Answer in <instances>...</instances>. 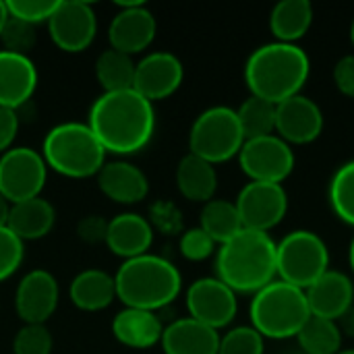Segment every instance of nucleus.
<instances>
[{
	"label": "nucleus",
	"instance_id": "1",
	"mask_svg": "<svg viewBox=\"0 0 354 354\" xmlns=\"http://www.w3.org/2000/svg\"><path fill=\"white\" fill-rule=\"evenodd\" d=\"M87 124L106 153L131 156L151 141L156 110L135 89L102 93L89 108Z\"/></svg>",
	"mask_w": 354,
	"mask_h": 354
},
{
	"label": "nucleus",
	"instance_id": "2",
	"mask_svg": "<svg viewBox=\"0 0 354 354\" xmlns=\"http://www.w3.org/2000/svg\"><path fill=\"white\" fill-rule=\"evenodd\" d=\"M309 75L311 60L299 44H263L251 52L245 64V83L251 95L276 106L299 95Z\"/></svg>",
	"mask_w": 354,
	"mask_h": 354
},
{
	"label": "nucleus",
	"instance_id": "3",
	"mask_svg": "<svg viewBox=\"0 0 354 354\" xmlns=\"http://www.w3.org/2000/svg\"><path fill=\"white\" fill-rule=\"evenodd\" d=\"M216 278L236 295H255L276 280V241L243 228L216 251Z\"/></svg>",
	"mask_w": 354,
	"mask_h": 354
},
{
	"label": "nucleus",
	"instance_id": "4",
	"mask_svg": "<svg viewBox=\"0 0 354 354\" xmlns=\"http://www.w3.org/2000/svg\"><path fill=\"white\" fill-rule=\"evenodd\" d=\"M116 299L129 309L160 311L174 303L183 290L178 268L160 255H139L122 261L114 276Z\"/></svg>",
	"mask_w": 354,
	"mask_h": 354
},
{
	"label": "nucleus",
	"instance_id": "5",
	"mask_svg": "<svg viewBox=\"0 0 354 354\" xmlns=\"http://www.w3.org/2000/svg\"><path fill=\"white\" fill-rule=\"evenodd\" d=\"M39 153L50 170L66 178L97 176L106 164V149L87 122L52 127L44 137Z\"/></svg>",
	"mask_w": 354,
	"mask_h": 354
},
{
	"label": "nucleus",
	"instance_id": "6",
	"mask_svg": "<svg viewBox=\"0 0 354 354\" xmlns=\"http://www.w3.org/2000/svg\"><path fill=\"white\" fill-rule=\"evenodd\" d=\"M249 317L251 328H255L263 338L288 340L299 336L311 317V309L305 290L282 280H274L253 295Z\"/></svg>",
	"mask_w": 354,
	"mask_h": 354
},
{
	"label": "nucleus",
	"instance_id": "7",
	"mask_svg": "<svg viewBox=\"0 0 354 354\" xmlns=\"http://www.w3.org/2000/svg\"><path fill=\"white\" fill-rule=\"evenodd\" d=\"M330 270V249L313 230H292L276 243V280L307 290Z\"/></svg>",
	"mask_w": 354,
	"mask_h": 354
},
{
	"label": "nucleus",
	"instance_id": "8",
	"mask_svg": "<svg viewBox=\"0 0 354 354\" xmlns=\"http://www.w3.org/2000/svg\"><path fill=\"white\" fill-rule=\"evenodd\" d=\"M245 141L236 110L228 106H212L191 124L189 153L216 166L236 158Z\"/></svg>",
	"mask_w": 354,
	"mask_h": 354
},
{
	"label": "nucleus",
	"instance_id": "9",
	"mask_svg": "<svg viewBox=\"0 0 354 354\" xmlns=\"http://www.w3.org/2000/svg\"><path fill=\"white\" fill-rule=\"evenodd\" d=\"M48 166L39 151L31 147H12L0 156V195L10 203L41 197Z\"/></svg>",
	"mask_w": 354,
	"mask_h": 354
},
{
	"label": "nucleus",
	"instance_id": "10",
	"mask_svg": "<svg viewBox=\"0 0 354 354\" xmlns=\"http://www.w3.org/2000/svg\"><path fill=\"white\" fill-rule=\"evenodd\" d=\"M236 158L241 170L251 183L282 185L292 174L297 164L292 147L278 135L247 139Z\"/></svg>",
	"mask_w": 354,
	"mask_h": 354
},
{
	"label": "nucleus",
	"instance_id": "11",
	"mask_svg": "<svg viewBox=\"0 0 354 354\" xmlns=\"http://www.w3.org/2000/svg\"><path fill=\"white\" fill-rule=\"evenodd\" d=\"M234 205L239 209L243 228L270 234V230H274L288 212V193L284 185L249 180L239 191Z\"/></svg>",
	"mask_w": 354,
	"mask_h": 354
},
{
	"label": "nucleus",
	"instance_id": "12",
	"mask_svg": "<svg viewBox=\"0 0 354 354\" xmlns=\"http://www.w3.org/2000/svg\"><path fill=\"white\" fill-rule=\"evenodd\" d=\"M189 317L220 332L228 328L239 313L236 292L230 290L224 282L214 278L195 280L185 295Z\"/></svg>",
	"mask_w": 354,
	"mask_h": 354
},
{
	"label": "nucleus",
	"instance_id": "13",
	"mask_svg": "<svg viewBox=\"0 0 354 354\" xmlns=\"http://www.w3.org/2000/svg\"><path fill=\"white\" fill-rule=\"evenodd\" d=\"M48 31L56 48L68 54H79L95 39V10L83 0H58V6L48 21Z\"/></svg>",
	"mask_w": 354,
	"mask_h": 354
},
{
	"label": "nucleus",
	"instance_id": "14",
	"mask_svg": "<svg viewBox=\"0 0 354 354\" xmlns=\"http://www.w3.org/2000/svg\"><path fill=\"white\" fill-rule=\"evenodd\" d=\"M118 6L120 10L112 17L108 25L110 48L129 56L141 54L153 44L158 33V21L141 0L118 2Z\"/></svg>",
	"mask_w": 354,
	"mask_h": 354
},
{
	"label": "nucleus",
	"instance_id": "15",
	"mask_svg": "<svg viewBox=\"0 0 354 354\" xmlns=\"http://www.w3.org/2000/svg\"><path fill=\"white\" fill-rule=\"evenodd\" d=\"M324 110L303 93L276 106V135L292 145H309L324 133Z\"/></svg>",
	"mask_w": 354,
	"mask_h": 354
},
{
	"label": "nucleus",
	"instance_id": "16",
	"mask_svg": "<svg viewBox=\"0 0 354 354\" xmlns=\"http://www.w3.org/2000/svg\"><path fill=\"white\" fill-rule=\"evenodd\" d=\"M185 79V66L172 52H149L137 62L133 89L147 102H160L178 91Z\"/></svg>",
	"mask_w": 354,
	"mask_h": 354
},
{
	"label": "nucleus",
	"instance_id": "17",
	"mask_svg": "<svg viewBox=\"0 0 354 354\" xmlns=\"http://www.w3.org/2000/svg\"><path fill=\"white\" fill-rule=\"evenodd\" d=\"M60 301V286L48 270H31L15 290V311L23 324H44L54 315Z\"/></svg>",
	"mask_w": 354,
	"mask_h": 354
},
{
	"label": "nucleus",
	"instance_id": "18",
	"mask_svg": "<svg viewBox=\"0 0 354 354\" xmlns=\"http://www.w3.org/2000/svg\"><path fill=\"white\" fill-rule=\"evenodd\" d=\"M37 89L35 62L25 54L0 50V108L19 110Z\"/></svg>",
	"mask_w": 354,
	"mask_h": 354
},
{
	"label": "nucleus",
	"instance_id": "19",
	"mask_svg": "<svg viewBox=\"0 0 354 354\" xmlns=\"http://www.w3.org/2000/svg\"><path fill=\"white\" fill-rule=\"evenodd\" d=\"M305 295L311 315L315 317L338 322L351 307H354L353 280L338 270H328L305 290Z\"/></svg>",
	"mask_w": 354,
	"mask_h": 354
},
{
	"label": "nucleus",
	"instance_id": "20",
	"mask_svg": "<svg viewBox=\"0 0 354 354\" xmlns=\"http://www.w3.org/2000/svg\"><path fill=\"white\" fill-rule=\"evenodd\" d=\"M95 178L100 191L110 201L120 205L141 203L149 193V178L145 176V172L124 160L106 162Z\"/></svg>",
	"mask_w": 354,
	"mask_h": 354
},
{
	"label": "nucleus",
	"instance_id": "21",
	"mask_svg": "<svg viewBox=\"0 0 354 354\" xmlns=\"http://www.w3.org/2000/svg\"><path fill=\"white\" fill-rule=\"evenodd\" d=\"M151 243H153V226L145 216L124 212L108 220L106 247L116 257H122L127 261L145 255L149 253Z\"/></svg>",
	"mask_w": 354,
	"mask_h": 354
},
{
	"label": "nucleus",
	"instance_id": "22",
	"mask_svg": "<svg viewBox=\"0 0 354 354\" xmlns=\"http://www.w3.org/2000/svg\"><path fill=\"white\" fill-rule=\"evenodd\" d=\"M160 346L164 354H218L220 332L183 317L164 328Z\"/></svg>",
	"mask_w": 354,
	"mask_h": 354
},
{
	"label": "nucleus",
	"instance_id": "23",
	"mask_svg": "<svg viewBox=\"0 0 354 354\" xmlns=\"http://www.w3.org/2000/svg\"><path fill=\"white\" fill-rule=\"evenodd\" d=\"M162 334H164V326L153 311L124 307L112 319V336L116 338V342H120L127 348L147 351L160 344Z\"/></svg>",
	"mask_w": 354,
	"mask_h": 354
},
{
	"label": "nucleus",
	"instance_id": "24",
	"mask_svg": "<svg viewBox=\"0 0 354 354\" xmlns=\"http://www.w3.org/2000/svg\"><path fill=\"white\" fill-rule=\"evenodd\" d=\"M54 224H56L54 205L44 197H33L10 205L6 228L25 243V241H39L48 236Z\"/></svg>",
	"mask_w": 354,
	"mask_h": 354
},
{
	"label": "nucleus",
	"instance_id": "25",
	"mask_svg": "<svg viewBox=\"0 0 354 354\" xmlns=\"http://www.w3.org/2000/svg\"><path fill=\"white\" fill-rule=\"evenodd\" d=\"M68 299L79 311H104L116 299L114 276L104 270H83L73 278L68 286Z\"/></svg>",
	"mask_w": 354,
	"mask_h": 354
},
{
	"label": "nucleus",
	"instance_id": "26",
	"mask_svg": "<svg viewBox=\"0 0 354 354\" xmlns=\"http://www.w3.org/2000/svg\"><path fill=\"white\" fill-rule=\"evenodd\" d=\"M174 180H176L178 193L193 203H207L214 199L218 191L216 166L193 153H187L178 162Z\"/></svg>",
	"mask_w": 354,
	"mask_h": 354
},
{
	"label": "nucleus",
	"instance_id": "27",
	"mask_svg": "<svg viewBox=\"0 0 354 354\" xmlns=\"http://www.w3.org/2000/svg\"><path fill=\"white\" fill-rule=\"evenodd\" d=\"M313 4L309 0H282L270 12V31L276 41L297 44L313 25Z\"/></svg>",
	"mask_w": 354,
	"mask_h": 354
},
{
	"label": "nucleus",
	"instance_id": "28",
	"mask_svg": "<svg viewBox=\"0 0 354 354\" xmlns=\"http://www.w3.org/2000/svg\"><path fill=\"white\" fill-rule=\"evenodd\" d=\"M199 228L216 245H224L232 236H236L243 230V222H241L234 201L212 199V201L203 203L201 216H199Z\"/></svg>",
	"mask_w": 354,
	"mask_h": 354
},
{
	"label": "nucleus",
	"instance_id": "29",
	"mask_svg": "<svg viewBox=\"0 0 354 354\" xmlns=\"http://www.w3.org/2000/svg\"><path fill=\"white\" fill-rule=\"evenodd\" d=\"M135 71L137 62L133 60V56L112 48L104 50L95 60V79L102 85L104 93L133 89Z\"/></svg>",
	"mask_w": 354,
	"mask_h": 354
},
{
	"label": "nucleus",
	"instance_id": "30",
	"mask_svg": "<svg viewBox=\"0 0 354 354\" xmlns=\"http://www.w3.org/2000/svg\"><path fill=\"white\" fill-rule=\"evenodd\" d=\"M297 342L305 354H338L342 351L344 336L336 322L311 315L299 332Z\"/></svg>",
	"mask_w": 354,
	"mask_h": 354
},
{
	"label": "nucleus",
	"instance_id": "31",
	"mask_svg": "<svg viewBox=\"0 0 354 354\" xmlns=\"http://www.w3.org/2000/svg\"><path fill=\"white\" fill-rule=\"evenodd\" d=\"M236 116L245 133V139L276 135V104L268 100L249 95L236 108Z\"/></svg>",
	"mask_w": 354,
	"mask_h": 354
},
{
	"label": "nucleus",
	"instance_id": "32",
	"mask_svg": "<svg viewBox=\"0 0 354 354\" xmlns=\"http://www.w3.org/2000/svg\"><path fill=\"white\" fill-rule=\"evenodd\" d=\"M330 205L338 220L354 226V160L342 164L330 180Z\"/></svg>",
	"mask_w": 354,
	"mask_h": 354
},
{
	"label": "nucleus",
	"instance_id": "33",
	"mask_svg": "<svg viewBox=\"0 0 354 354\" xmlns=\"http://www.w3.org/2000/svg\"><path fill=\"white\" fill-rule=\"evenodd\" d=\"M266 338L251 326H239L220 336L218 354H263Z\"/></svg>",
	"mask_w": 354,
	"mask_h": 354
},
{
	"label": "nucleus",
	"instance_id": "34",
	"mask_svg": "<svg viewBox=\"0 0 354 354\" xmlns=\"http://www.w3.org/2000/svg\"><path fill=\"white\" fill-rule=\"evenodd\" d=\"M54 340L44 324H23L12 338V354H52Z\"/></svg>",
	"mask_w": 354,
	"mask_h": 354
},
{
	"label": "nucleus",
	"instance_id": "35",
	"mask_svg": "<svg viewBox=\"0 0 354 354\" xmlns=\"http://www.w3.org/2000/svg\"><path fill=\"white\" fill-rule=\"evenodd\" d=\"M0 41L4 46L2 50L29 56L27 52L35 44V25L25 23L21 19H15V17H8L6 25H4V29L0 33Z\"/></svg>",
	"mask_w": 354,
	"mask_h": 354
},
{
	"label": "nucleus",
	"instance_id": "36",
	"mask_svg": "<svg viewBox=\"0 0 354 354\" xmlns=\"http://www.w3.org/2000/svg\"><path fill=\"white\" fill-rule=\"evenodd\" d=\"M25 259V243L6 226L0 228V282L12 278Z\"/></svg>",
	"mask_w": 354,
	"mask_h": 354
},
{
	"label": "nucleus",
	"instance_id": "37",
	"mask_svg": "<svg viewBox=\"0 0 354 354\" xmlns=\"http://www.w3.org/2000/svg\"><path fill=\"white\" fill-rule=\"evenodd\" d=\"M56 6H58V0H8L6 2L10 17L31 23L35 27L39 23H48Z\"/></svg>",
	"mask_w": 354,
	"mask_h": 354
},
{
	"label": "nucleus",
	"instance_id": "38",
	"mask_svg": "<svg viewBox=\"0 0 354 354\" xmlns=\"http://www.w3.org/2000/svg\"><path fill=\"white\" fill-rule=\"evenodd\" d=\"M216 247L218 245L199 226L185 230L180 236V243H178L180 255L187 261H205L207 257H212L216 253Z\"/></svg>",
	"mask_w": 354,
	"mask_h": 354
},
{
	"label": "nucleus",
	"instance_id": "39",
	"mask_svg": "<svg viewBox=\"0 0 354 354\" xmlns=\"http://www.w3.org/2000/svg\"><path fill=\"white\" fill-rule=\"evenodd\" d=\"M332 79H334L336 89H338L342 95L354 100V54L342 56V58L334 64Z\"/></svg>",
	"mask_w": 354,
	"mask_h": 354
},
{
	"label": "nucleus",
	"instance_id": "40",
	"mask_svg": "<svg viewBox=\"0 0 354 354\" xmlns=\"http://www.w3.org/2000/svg\"><path fill=\"white\" fill-rule=\"evenodd\" d=\"M106 232H108V220H104L100 216H87V218L79 220V224H77V236L89 245L106 243Z\"/></svg>",
	"mask_w": 354,
	"mask_h": 354
},
{
	"label": "nucleus",
	"instance_id": "41",
	"mask_svg": "<svg viewBox=\"0 0 354 354\" xmlns=\"http://www.w3.org/2000/svg\"><path fill=\"white\" fill-rule=\"evenodd\" d=\"M149 224L153 228H160V230L168 232V234H174L178 230V226H180V218H178V212L174 209V205L160 201V203H156L151 207V220H149Z\"/></svg>",
	"mask_w": 354,
	"mask_h": 354
},
{
	"label": "nucleus",
	"instance_id": "42",
	"mask_svg": "<svg viewBox=\"0 0 354 354\" xmlns=\"http://www.w3.org/2000/svg\"><path fill=\"white\" fill-rule=\"evenodd\" d=\"M19 133V114L17 110L0 108V156L12 149L15 139Z\"/></svg>",
	"mask_w": 354,
	"mask_h": 354
},
{
	"label": "nucleus",
	"instance_id": "43",
	"mask_svg": "<svg viewBox=\"0 0 354 354\" xmlns=\"http://www.w3.org/2000/svg\"><path fill=\"white\" fill-rule=\"evenodd\" d=\"M338 328L342 332V336H348V338H354V307H351L338 322Z\"/></svg>",
	"mask_w": 354,
	"mask_h": 354
},
{
	"label": "nucleus",
	"instance_id": "44",
	"mask_svg": "<svg viewBox=\"0 0 354 354\" xmlns=\"http://www.w3.org/2000/svg\"><path fill=\"white\" fill-rule=\"evenodd\" d=\"M8 216H10V203L0 195V228L8 224Z\"/></svg>",
	"mask_w": 354,
	"mask_h": 354
},
{
	"label": "nucleus",
	"instance_id": "45",
	"mask_svg": "<svg viewBox=\"0 0 354 354\" xmlns=\"http://www.w3.org/2000/svg\"><path fill=\"white\" fill-rule=\"evenodd\" d=\"M8 8H6V2H2L0 0V33H2V29H4V25H6V21H8Z\"/></svg>",
	"mask_w": 354,
	"mask_h": 354
},
{
	"label": "nucleus",
	"instance_id": "46",
	"mask_svg": "<svg viewBox=\"0 0 354 354\" xmlns=\"http://www.w3.org/2000/svg\"><path fill=\"white\" fill-rule=\"evenodd\" d=\"M348 263H351V270H353L354 274V236L353 241H351V249H348Z\"/></svg>",
	"mask_w": 354,
	"mask_h": 354
},
{
	"label": "nucleus",
	"instance_id": "47",
	"mask_svg": "<svg viewBox=\"0 0 354 354\" xmlns=\"http://www.w3.org/2000/svg\"><path fill=\"white\" fill-rule=\"evenodd\" d=\"M351 41H353V48H354V19H353V23H351Z\"/></svg>",
	"mask_w": 354,
	"mask_h": 354
},
{
	"label": "nucleus",
	"instance_id": "48",
	"mask_svg": "<svg viewBox=\"0 0 354 354\" xmlns=\"http://www.w3.org/2000/svg\"><path fill=\"white\" fill-rule=\"evenodd\" d=\"M338 354H354V348H346V351H340Z\"/></svg>",
	"mask_w": 354,
	"mask_h": 354
}]
</instances>
